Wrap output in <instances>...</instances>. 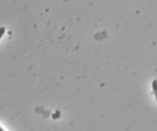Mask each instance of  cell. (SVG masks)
<instances>
[{
    "instance_id": "obj_2",
    "label": "cell",
    "mask_w": 157,
    "mask_h": 131,
    "mask_svg": "<svg viewBox=\"0 0 157 131\" xmlns=\"http://www.w3.org/2000/svg\"><path fill=\"white\" fill-rule=\"evenodd\" d=\"M4 31H5L4 28H2L1 29V36H0V38H2V37L3 34H4Z\"/></svg>"
},
{
    "instance_id": "obj_1",
    "label": "cell",
    "mask_w": 157,
    "mask_h": 131,
    "mask_svg": "<svg viewBox=\"0 0 157 131\" xmlns=\"http://www.w3.org/2000/svg\"><path fill=\"white\" fill-rule=\"evenodd\" d=\"M152 87H153V90L154 91L155 96H156L157 101V80H153V83H152Z\"/></svg>"
}]
</instances>
